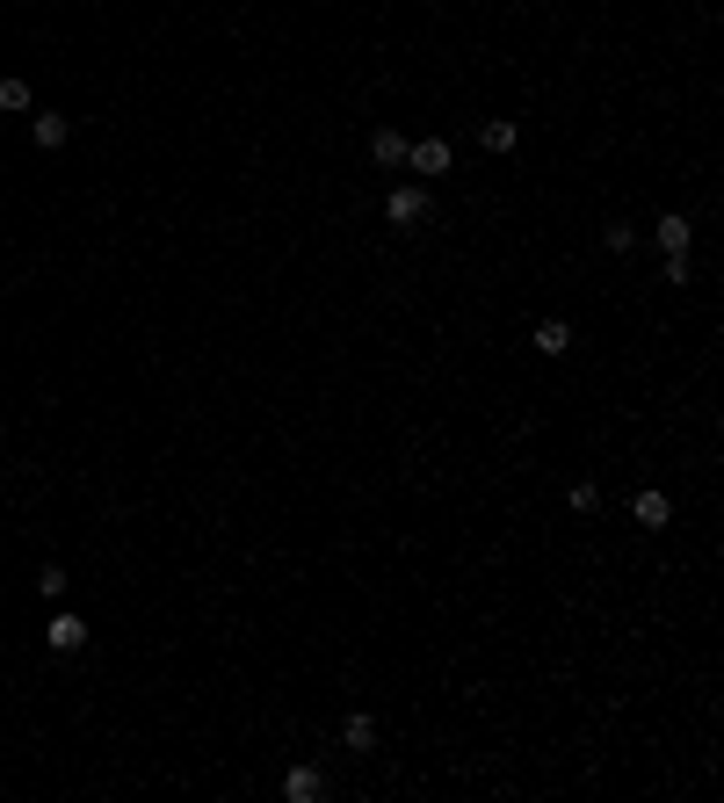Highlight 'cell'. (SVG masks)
<instances>
[{"instance_id":"cell-12","label":"cell","mask_w":724,"mask_h":803,"mask_svg":"<svg viewBox=\"0 0 724 803\" xmlns=\"http://www.w3.org/2000/svg\"><path fill=\"white\" fill-rule=\"evenodd\" d=\"M565 507H572V514H594V507H601V492H594V485L580 478V485H572V492H565Z\"/></svg>"},{"instance_id":"cell-6","label":"cell","mask_w":724,"mask_h":803,"mask_svg":"<svg viewBox=\"0 0 724 803\" xmlns=\"http://www.w3.org/2000/svg\"><path fill=\"white\" fill-rule=\"evenodd\" d=\"M478 145H486V152H515L522 145V123L515 116H486V123H478Z\"/></svg>"},{"instance_id":"cell-9","label":"cell","mask_w":724,"mask_h":803,"mask_svg":"<svg viewBox=\"0 0 724 803\" xmlns=\"http://www.w3.org/2000/svg\"><path fill=\"white\" fill-rule=\"evenodd\" d=\"M341 746L348 753H377V717H370V709H355V717L341 724Z\"/></svg>"},{"instance_id":"cell-13","label":"cell","mask_w":724,"mask_h":803,"mask_svg":"<svg viewBox=\"0 0 724 803\" xmlns=\"http://www.w3.org/2000/svg\"><path fill=\"white\" fill-rule=\"evenodd\" d=\"M0 109H29V80H15V73L0 80Z\"/></svg>"},{"instance_id":"cell-7","label":"cell","mask_w":724,"mask_h":803,"mask_svg":"<svg viewBox=\"0 0 724 803\" xmlns=\"http://www.w3.org/2000/svg\"><path fill=\"white\" fill-rule=\"evenodd\" d=\"M652 239H659V254H688V239H696V225H688L681 210H667V218L652 225Z\"/></svg>"},{"instance_id":"cell-10","label":"cell","mask_w":724,"mask_h":803,"mask_svg":"<svg viewBox=\"0 0 724 803\" xmlns=\"http://www.w3.org/2000/svg\"><path fill=\"white\" fill-rule=\"evenodd\" d=\"M370 160H377V167H406V138L391 131V123H384V131H370Z\"/></svg>"},{"instance_id":"cell-11","label":"cell","mask_w":724,"mask_h":803,"mask_svg":"<svg viewBox=\"0 0 724 803\" xmlns=\"http://www.w3.org/2000/svg\"><path fill=\"white\" fill-rule=\"evenodd\" d=\"M565 348H572V326H565V319H543V326H536V355H551V362H558Z\"/></svg>"},{"instance_id":"cell-5","label":"cell","mask_w":724,"mask_h":803,"mask_svg":"<svg viewBox=\"0 0 724 803\" xmlns=\"http://www.w3.org/2000/svg\"><path fill=\"white\" fill-rule=\"evenodd\" d=\"M406 167H413V174H449V138H420V145H406Z\"/></svg>"},{"instance_id":"cell-8","label":"cell","mask_w":724,"mask_h":803,"mask_svg":"<svg viewBox=\"0 0 724 803\" xmlns=\"http://www.w3.org/2000/svg\"><path fill=\"white\" fill-rule=\"evenodd\" d=\"M283 796H290V803H319V796H326V775H319V767H290V775H283Z\"/></svg>"},{"instance_id":"cell-4","label":"cell","mask_w":724,"mask_h":803,"mask_svg":"<svg viewBox=\"0 0 724 803\" xmlns=\"http://www.w3.org/2000/svg\"><path fill=\"white\" fill-rule=\"evenodd\" d=\"M44 644H51V652H58V659H73V652H80V644H87V623H80V615H51V630H44Z\"/></svg>"},{"instance_id":"cell-3","label":"cell","mask_w":724,"mask_h":803,"mask_svg":"<svg viewBox=\"0 0 724 803\" xmlns=\"http://www.w3.org/2000/svg\"><path fill=\"white\" fill-rule=\"evenodd\" d=\"M66 138H73V123L58 116V109H37V116H29V145H37V152H58Z\"/></svg>"},{"instance_id":"cell-14","label":"cell","mask_w":724,"mask_h":803,"mask_svg":"<svg viewBox=\"0 0 724 803\" xmlns=\"http://www.w3.org/2000/svg\"><path fill=\"white\" fill-rule=\"evenodd\" d=\"M601 246H609V254H630V246H638V232H630V225H623V218H616V225H609V232H601Z\"/></svg>"},{"instance_id":"cell-15","label":"cell","mask_w":724,"mask_h":803,"mask_svg":"<svg viewBox=\"0 0 724 803\" xmlns=\"http://www.w3.org/2000/svg\"><path fill=\"white\" fill-rule=\"evenodd\" d=\"M37 594H44V601H58V594H66V572L44 565V572H37Z\"/></svg>"},{"instance_id":"cell-1","label":"cell","mask_w":724,"mask_h":803,"mask_svg":"<svg viewBox=\"0 0 724 803\" xmlns=\"http://www.w3.org/2000/svg\"><path fill=\"white\" fill-rule=\"evenodd\" d=\"M428 210H435L428 181H399V189H384V225L413 232V225H428Z\"/></svg>"},{"instance_id":"cell-2","label":"cell","mask_w":724,"mask_h":803,"mask_svg":"<svg viewBox=\"0 0 724 803\" xmlns=\"http://www.w3.org/2000/svg\"><path fill=\"white\" fill-rule=\"evenodd\" d=\"M630 521H638L645 536H659V529H667V521H674V500H667V492H659V485H645L638 500H630Z\"/></svg>"}]
</instances>
